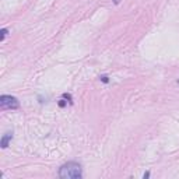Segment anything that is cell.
Instances as JSON below:
<instances>
[{
  "label": "cell",
  "mask_w": 179,
  "mask_h": 179,
  "mask_svg": "<svg viewBox=\"0 0 179 179\" xmlns=\"http://www.w3.org/2000/svg\"><path fill=\"white\" fill-rule=\"evenodd\" d=\"M59 176L63 179H78L81 178V166L77 162H67L64 164L60 171H59Z\"/></svg>",
  "instance_id": "obj_1"
},
{
  "label": "cell",
  "mask_w": 179,
  "mask_h": 179,
  "mask_svg": "<svg viewBox=\"0 0 179 179\" xmlns=\"http://www.w3.org/2000/svg\"><path fill=\"white\" fill-rule=\"evenodd\" d=\"M0 106L3 109H17L18 108V101L14 97L3 95L0 98Z\"/></svg>",
  "instance_id": "obj_2"
},
{
  "label": "cell",
  "mask_w": 179,
  "mask_h": 179,
  "mask_svg": "<svg viewBox=\"0 0 179 179\" xmlns=\"http://www.w3.org/2000/svg\"><path fill=\"white\" fill-rule=\"evenodd\" d=\"M10 140H11V133H6L4 134V137L1 139V143H0V144H1V147L6 148L7 146H8V141Z\"/></svg>",
  "instance_id": "obj_3"
},
{
  "label": "cell",
  "mask_w": 179,
  "mask_h": 179,
  "mask_svg": "<svg viewBox=\"0 0 179 179\" xmlns=\"http://www.w3.org/2000/svg\"><path fill=\"white\" fill-rule=\"evenodd\" d=\"M6 34H7V30H1V41L4 39V37H6Z\"/></svg>",
  "instance_id": "obj_4"
}]
</instances>
